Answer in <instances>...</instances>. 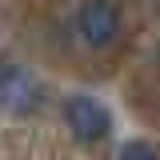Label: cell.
Returning a JSON list of instances; mask_svg holds the SVG:
<instances>
[{
    "instance_id": "cell-1",
    "label": "cell",
    "mask_w": 160,
    "mask_h": 160,
    "mask_svg": "<svg viewBox=\"0 0 160 160\" xmlns=\"http://www.w3.org/2000/svg\"><path fill=\"white\" fill-rule=\"evenodd\" d=\"M72 28L88 48H108L120 32V8L112 0H84L72 16Z\"/></svg>"
},
{
    "instance_id": "cell-2",
    "label": "cell",
    "mask_w": 160,
    "mask_h": 160,
    "mask_svg": "<svg viewBox=\"0 0 160 160\" xmlns=\"http://www.w3.org/2000/svg\"><path fill=\"white\" fill-rule=\"evenodd\" d=\"M64 124L80 144H100L112 132V112L96 96H68L64 100Z\"/></svg>"
},
{
    "instance_id": "cell-3",
    "label": "cell",
    "mask_w": 160,
    "mask_h": 160,
    "mask_svg": "<svg viewBox=\"0 0 160 160\" xmlns=\"http://www.w3.org/2000/svg\"><path fill=\"white\" fill-rule=\"evenodd\" d=\"M116 160H160V156H156V148H152V144H144V140H128V144L120 148Z\"/></svg>"
}]
</instances>
